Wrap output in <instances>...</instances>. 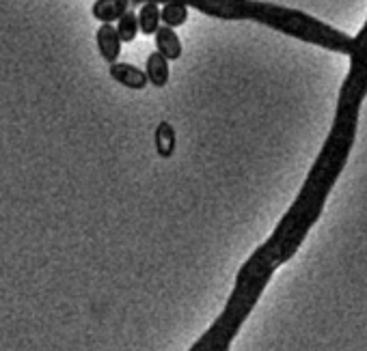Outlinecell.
Returning <instances> with one entry per match:
<instances>
[{
  "instance_id": "obj_2",
  "label": "cell",
  "mask_w": 367,
  "mask_h": 351,
  "mask_svg": "<svg viewBox=\"0 0 367 351\" xmlns=\"http://www.w3.org/2000/svg\"><path fill=\"white\" fill-rule=\"evenodd\" d=\"M277 267V254L266 246H259L249 257V261L240 267L236 286L219 319L188 351H229L233 338L238 336L242 324L247 322V317L251 314Z\"/></svg>"
},
{
  "instance_id": "obj_8",
  "label": "cell",
  "mask_w": 367,
  "mask_h": 351,
  "mask_svg": "<svg viewBox=\"0 0 367 351\" xmlns=\"http://www.w3.org/2000/svg\"><path fill=\"white\" fill-rule=\"evenodd\" d=\"M156 48L169 60L181 58V52H184L181 50V41H179V37L175 33V28H171V26H160L158 28V33H156Z\"/></svg>"
},
{
  "instance_id": "obj_9",
  "label": "cell",
  "mask_w": 367,
  "mask_h": 351,
  "mask_svg": "<svg viewBox=\"0 0 367 351\" xmlns=\"http://www.w3.org/2000/svg\"><path fill=\"white\" fill-rule=\"evenodd\" d=\"M160 22H162V15H160V9H158L156 3H145L141 7L139 26H141L143 35H156L158 28H160Z\"/></svg>"
},
{
  "instance_id": "obj_4",
  "label": "cell",
  "mask_w": 367,
  "mask_h": 351,
  "mask_svg": "<svg viewBox=\"0 0 367 351\" xmlns=\"http://www.w3.org/2000/svg\"><path fill=\"white\" fill-rule=\"evenodd\" d=\"M96 39H98V50H100L102 58L108 62V65H115L119 54H121V44H124V41H121V37H119V33H117V26L102 24L98 28Z\"/></svg>"
},
{
  "instance_id": "obj_3",
  "label": "cell",
  "mask_w": 367,
  "mask_h": 351,
  "mask_svg": "<svg viewBox=\"0 0 367 351\" xmlns=\"http://www.w3.org/2000/svg\"><path fill=\"white\" fill-rule=\"evenodd\" d=\"M348 56H350V69L340 88V100L330 134L354 140L361 104L367 95V22L359 30V35H354V46Z\"/></svg>"
},
{
  "instance_id": "obj_10",
  "label": "cell",
  "mask_w": 367,
  "mask_h": 351,
  "mask_svg": "<svg viewBox=\"0 0 367 351\" xmlns=\"http://www.w3.org/2000/svg\"><path fill=\"white\" fill-rule=\"evenodd\" d=\"M156 151L160 157H171L175 151V132H173V125L162 121L156 127Z\"/></svg>"
},
{
  "instance_id": "obj_6",
  "label": "cell",
  "mask_w": 367,
  "mask_h": 351,
  "mask_svg": "<svg viewBox=\"0 0 367 351\" xmlns=\"http://www.w3.org/2000/svg\"><path fill=\"white\" fill-rule=\"evenodd\" d=\"M130 0H96L94 7H91V13L98 22L110 24V22H119L128 11H130Z\"/></svg>"
},
{
  "instance_id": "obj_5",
  "label": "cell",
  "mask_w": 367,
  "mask_h": 351,
  "mask_svg": "<svg viewBox=\"0 0 367 351\" xmlns=\"http://www.w3.org/2000/svg\"><path fill=\"white\" fill-rule=\"evenodd\" d=\"M108 74L115 82H119L126 88H132V91H143L149 82L145 72H141L134 65H128V62H115V65H110Z\"/></svg>"
},
{
  "instance_id": "obj_11",
  "label": "cell",
  "mask_w": 367,
  "mask_h": 351,
  "mask_svg": "<svg viewBox=\"0 0 367 351\" xmlns=\"http://www.w3.org/2000/svg\"><path fill=\"white\" fill-rule=\"evenodd\" d=\"M160 15H162V24L165 26L177 28L181 24H186V20H188V7L181 5V3H167L160 9Z\"/></svg>"
},
{
  "instance_id": "obj_1",
  "label": "cell",
  "mask_w": 367,
  "mask_h": 351,
  "mask_svg": "<svg viewBox=\"0 0 367 351\" xmlns=\"http://www.w3.org/2000/svg\"><path fill=\"white\" fill-rule=\"evenodd\" d=\"M132 5H145V3H181L186 7H193L210 18L219 20H251L257 24H264L268 28L279 30L283 35H290L294 39L314 44L318 48L337 52V54H350L354 46V37L333 28L330 24L320 22L314 15H307L298 9H288L281 5L270 3H257V0H130Z\"/></svg>"
},
{
  "instance_id": "obj_12",
  "label": "cell",
  "mask_w": 367,
  "mask_h": 351,
  "mask_svg": "<svg viewBox=\"0 0 367 351\" xmlns=\"http://www.w3.org/2000/svg\"><path fill=\"white\" fill-rule=\"evenodd\" d=\"M139 30H141V26H139V15H136L134 11H128L124 18H121V20L117 22V33H119V37H121V41H124V44L134 41L136 35H139Z\"/></svg>"
},
{
  "instance_id": "obj_7",
  "label": "cell",
  "mask_w": 367,
  "mask_h": 351,
  "mask_svg": "<svg viewBox=\"0 0 367 351\" xmlns=\"http://www.w3.org/2000/svg\"><path fill=\"white\" fill-rule=\"evenodd\" d=\"M145 74L149 78V84H154L156 88H162L167 86L169 82V58H165L158 50L151 52L147 56V67H145Z\"/></svg>"
}]
</instances>
